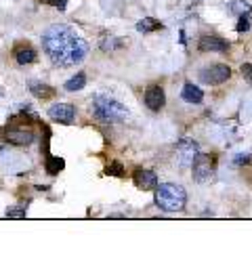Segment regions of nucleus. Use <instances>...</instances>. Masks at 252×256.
Returning a JSON list of instances; mask_svg holds the SVG:
<instances>
[{
  "instance_id": "7ed1b4c3",
  "label": "nucleus",
  "mask_w": 252,
  "mask_h": 256,
  "mask_svg": "<svg viewBox=\"0 0 252 256\" xmlns=\"http://www.w3.org/2000/svg\"><path fill=\"white\" fill-rule=\"evenodd\" d=\"M90 110L103 122H124L128 116V108L108 94H94L90 101Z\"/></svg>"
},
{
  "instance_id": "b1692460",
  "label": "nucleus",
  "mask_w": 252,
  "mask_h": 256,
  "mask_svg": "<svg viewBox=\"0 0 252 256\" xmlns=\"http://www.w3.org/2000/svg\"><path fill=\"white\" fill-rule=\"evenodd\" d=\"M250 154H244V156H236V160H234V162L238 164V166H242V164H250Z\"/></svg>"
},
{
  "instance_id": "2eb2a0df",
  "label": "nucleus",
  "mask_w": 252,
  "mask_h": 256,
  "mask_svg": "<svg viewBox=\"0 0 252 256\" xmlns=\"http://www.w3.org/2000/svg\"><path fill=\"white\" fill-rule=\"evenodd\" d=\"M162 28H164V26H162V21H158V19H154V17H145V19H141L139 24H136V30L143 32V34H147V32L162 30Z\"/></svg>"
},
{
  "instance_id": "f257e3e1",
  "label": "nucleus",
  "mask_w": 252,
  "mask_h": 256,
  "mask_svg": "<svg viewBox=\"0 0 252 256\" xmlns=\"http://www.w3.org/2000/svg\"><path fill=\"white\" fill-rule=\"evenodd\" d=\"M42 48L59 68H72L88 55V42L80 38L70 26H50L42 34Z\"/></svg>"
},
{
  "instance_id": "ddd939ff",
  "label": "nucleus",
  "mask_w": 252,
  "mask_h": 256,
  "mask_svg": "<svg viewBox=\"0 0 252 256\" xmlns=\"http://www.w3.org/2000/svg\"><path fill=\"white\" fill-rule=\"evenodd\" d=\"M30 92L34 94V97H38V99H48V97H52V94H55V88L48 86V84H44V82L32 80V82H30Z\"/></svg>"
},
{
  "instance_id": "9d476101",
  "label": "nucleus",
  "mask_w": 252,
  "mask_h": 256,
  "mask_svg": "<svg viewBox=\"0 0 252 256\" xmlns=\"http://www.w3.org/2000/svg\"><path fill=\"white\" fill-rule=\"evenodd\" d=\"M132 178H134V185L143 191H150V189L158 187V176H156V172H152V170H141V168L134 170Z\"/></svg>"
},
{
  "instance_id": "1a4fd4ad",
  "label": "nucleus",
  "mask_w": 252,
  "mask_h": 256,
  "mask_svg": "<svg viewBox=\"0 0 252 256\" xmlns=\"http://www.w3.org/2000/svg\"><path fill=\"white\" fill-rule=\"evenodd\" d=\"M176 152L181 156V166L185 168L187 164H192L194 158L198 156V143L192 141V138H183V141L176 145Z\"/></svg>"
},
{
  "instance_id": "412c9836",
  "label": "nucleus",
  "mask_w": 252,
  "mask_h": 256,
  "mask_svg": "<svg viewBox=\"0 0 252 256\" xmlns=\"http://www.w3.org/2000/svg\"><path fill=\"white\" fill-rule=\"evenodd\" d=\"M238 32H248L250 30V19L248 15H240V21H238Z\"/></svg>"
},
{
  "instance_id": "dca6fc26",
  "label": "nucleus",
  "mask_w": 252,
  "mask_h": 256,
  "mask_svg": "<svg viewBox=\"0 0 252 256\" xmlns=\"http://www.w3.org/2000/svg\"><path fill=\"white\" fill-rule=\"evenodd\" d=\"M84 86H86V74H76L74 78H70L68 82H66V90H70V92H76V90H82Z\"/></svg>"
},
{
  "instance_id": "0eeeda50",
  "label": "nucleus",
  "mask_w": 252,
  "mask_h": 256,
  "mask_svg": "<svg viewBox=\"0 0 252 256\" xmlns=\"http://www.w3.org/2000/svg\"><path fill=\"white\" fill-rule=\"evenodd\" d=\"M2 136H4V141L17 147H28L30 143H34V132L28 130V128H8V130H4Z\"/></svg>"
},
{
  "instance_id": "4be33fe9",
  "label": "nucleus",
  "mask_w": 252,
  "mask_h": 256,
  "mask_svg": "<svg viewBox=\"0 0 252 256\" xmlns=\"http://www.w3.org/2000/svg\"><path fill=\"white\" fill-rule=\"evenodd\" d=\"M44 4H52V6H57L59 10H66V4H68V0H42Z\"/></svg>"
},
{
  "instance_id": "f3484780",
  "label": "nucleus",
  "mask_w": 252,
  "mask_h": 256,
  "mask_svg": "<svg viewBox=\"0 0 252 256\" xmlns=\"http://www.w3.org/2000/svg\"><path fill=\"white\" fill-rule=\"evenodd\" d=\"M227 10L229 13H234V15H250L252 6L248 2H244V0H234V2L227 4Z\"/></svg>"
},
{
  "instance_id": "6e6552de",
  "label": "nucleus",
  "mask_w": 252,
  "mask_h": 256,
  "mask_svg": "<svg viewBox=\"0 0 252 256\" xmlns=\"http://www.w3.org/2000/svg\"><path fill=\"white\" fill-rule=\"evenodd\" d=\"M166 103V94H164V88L158 86V84H152V86H147L145 90V105L150 108L152 112H160Z\"/></svg>"
},
{
  "instance_id": "4468645a",
  "label": "nucleus",
  "mask_w": 252,
  "mask_h": 256,
  "mask_svg": "<svg viewBox=\"0 0 252 256\" xmlns=\"http://www.w3.org/2000/svg\"><path fill=\"white\" fill-rule=\"evenodd\" d=\"M36 57H38V55H36V50L32 48V46H28V44L19 46V48L15 50V59H17L19 66H28V63H34Z\"/></svg>"
},
{
  "instance_id": "9b49d317",
  "label": "nucleus",
  "mask_w": 252,
  "mask_h": 256,
  "mask_svg": "<svg viewBox=\"0 0 252 256\" xmlns=\"http://www.w3.org/2000/svg\"><path fill=\"white\" fill-rule=\"evenodd\" d=\"M200 48L202 50H212V52H225L229 48V42L218 38V36H202L200 38Z\"/></svg>"
},
{
  "instance_id": "aec40b11",
  "label": "nucleus",
  "mask_w": 252,
  "mask_h": 256,
  "mask_svg": "<svg viewBox=\"0 0 252 256\" xmlns=\"http://www.w3.org/2000/svg\"><path fill=\"white\" fill-rule=\"evenodd\" d=\"M6 216L8 218H24L26 216V206H13L6 210Z\"/></svg>"
},
{
  "instance_id": "423d86ee",
  "label": "nucleus",
  "mask_w": 252,
  "mask_h": 256,
  "mask_svg": "<svg viewBox=\"0 0 252 256\" xmlns=\"http://www.w3.org/2000/svg\"><path fill=\"white\" fill-rule=\"evenodd\" d=\"M48 118L59 124H72L76 118V108L70 103H55L48 108Z\"/></svg>"
},
{
  "instance_id": "6ab92c4d",
  "label": "nucleus",
  "mask_w": 252,
  "mask_h": 256,
  "mask_svg": "<svg viewBox=\"0 0 252 256\" xmlns=\"http://www.w3.org/2000/svg\"><path fill=\"white\" fill-rule=\"evenodd\" d=\"M105 172H108L110 176H122L124 174V168L120 162H110L108 166H105Z\"/></svg>"
},
{
  "instance_id": "f03ea898",
  "label": "nucleus",
  "mask_w": 252,
  "mask_h": 256,
  "mask_svg": "<svg viewBox=\"0 0 252 256\" xmlns=\"http://www.w3.org/2000/svg\"><path fill=\"white\" fill-rule=\"evenodd\" d=\"M187 204V191L183 185L164 183L156 187V206L164 212H181Z\"/></svg>"
},
{
  "instance_id": "39448f33",
  "label": "nucleus",
  "mask_w": 252,
  "mask_h": 256,
  "mask_svg": "<svg viewBox=\"0 0 252 256\" xmlns=\"http://www.w3.org/2000/svg\"><path fill=\"white\" fill-rule=\"evenodd\" d=\"M231 78V70L223 63H216V66H210V68H204L200 72V80L208 86H218V84H223Z\"/></svg>"
},
{
  "instance_id": "a211bd4d",
  "label": "nucleus",
  "mask_w": 252,
  "mask_h": 256,
  "mask_svg": "<svg viewBox=\"0 0 252 256\" xmlns=\"http://www.w3.org/2000/svg\"><path fill=\"white\" fill-rule=\"evenodd\" d=\"M61 168H63V160L61 158H48V162H46L48 174H57Z\"/></svg>"
},
{
  "instance_id": "20e7f679",
  "label": "nucleus",
  "mask_w": 252,
  "mask_h": 256,
  "mask_svg": "<svg viewBox=\"0 0 252 256\" xmlns=\"http://www.w3.org/2000/svg\"><path fill=\"white\" fill-rule=\"evenodd\" d=\"M192 170H194V178L196 183H208L214 174V162L212 158L206 154H198L192 162Z\"/></svg>"
},
{
  "instance_id": "f8f14e48",
  "label": "nucleus",
  "mask_w": 252,
  "mask_h": 256,
  "mask_svg": "<svg viewBox=\"0 0 252 256\" xmlns=\"http://www.w3.org/2000/svg\"><path fill=\"white\" fill-rule=\"evenodd\" d=\"M181 97L187 103H196L198 105V103L204 101V92H202V88H200V86H196V84L187 82L185 86H183V90H181Z\"/></svg>"
},
{
  "instance_id": "5701e85b",
  "label": "nucleus",
  "mask_w": 252,
  "mask_h": 256,
  "mask_svg": "<svg viewBox=\"0 0 252 256\" xmlns=\"http://www.w3.org/2000/svg\"><path fill=\"white\" fill-rule=\"evenodd\" d=\"M242 76L252 82V63H244V66H242Z\"/></svg>"
}]
</instances>
